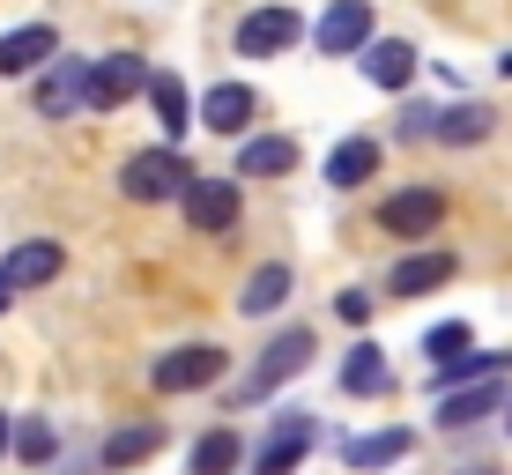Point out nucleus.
Listing matches in <instances>:
<instances>
[{
  "instance_id": "28",
  "label": "nucleus",
  "mask_w": 512,
  "mask_h": 475,
  "mask_svg": "<svg viewBox=\"0 0 512 475\" xmlns=\"http://www.w3.org/2000/svg\"><path fill=\"white\" fill-rule=\"evenodd\" d=\"M334 312H342L349 327H364V320H372V297H364V290H342V305H334Z\"/></svg>"
},
{
  "instance_id": "7",
  "label": "nucleus",
  "mask_w": 512,
  "mask_h": 475,
  "mask_svg": "<svg viewBox=\"0 0 512 475\" xmlns=\"http://www.w3.org/2000/svg\"><path fill=\"white\" fill-rule=\"evenodd\" d=\"M297 38H305V23H297V8H282V0L275 8H253L238 23V52L245 60H275V52H290Z\"/></svg>"
},
{
  "instance_id": "20",
  "label": "nucleus",
  "mask_w": 512,
  "mask_h": 475,
  "mask_svg": "<svg viewBox=\"0 0 512 475\" xmlns=\"http://www.w3.org/2000/svg\"><path fill=\"white\" fill-rule=\"evenodd\" d=\"M282 171H297V142H282V134H260L238 149V179H282Z\"/></svg>"
},
{
  "instance_id": "29",
  "label": "nucleus",
  "mask_w": 512,
  "mask_h": 475,
  "mask_svg": "<svg viewBox=\"0 0 512 475\" xmlns=\"http://www.w3.org/2000/svg\"><path fill=\"white\" fill-rule=\"evenodd\" d=\"M15 446V431H8V409H0V453H8Z\"/></svg>"
},
{
  "instance_id": "24",
  "label": "nucleus",
  "mask_w": 512,
  "mask_h": 475,
  "mask_svg": "<svg viewBox=\"0 0 512 475\" xmlns=\"http://www.w3.org/2000/svg\"><path fill=\"white\" fill-rule=\"evenodd\" d=\"M149 97H156V119H164V134H171V142H179V134L193 127V104H186V82H179V75H164V67H156V75H149Z\"/></svg>"
},
{
  "instance_id": "15",
  "label": "nucleus",
  "mask_w": 512,
  "mask_h": 475,
  "mask_svg": "<svg viewBox=\"0 0 512 475\" xmlns=\"http://www.w3.org/2000/svg\"><path fill=\"white\" fill-rule=\"evenodd\" d=\"M364 82H372V90H409L416 82V52L401 38H372L364 45Z\"/></svg>"
},
{
  "instance_id": "13",
  "label": "nucleus",
  "mask_w": 512,
  "mask_h": 475,
  "mask_svg": "<svg viewBox=\"0 0 512 475\" xmlns=\"http://www.w3.org/2000/svg\"><path fill=\"white\" fill-rule=\"evenodd\" d=\"M52 52H60V30H52V23L8 30V38H0V75H30V67H52Z\"/></svg>"
},
{
  "instance_id": "8",
  "label": "nucleus",
  "mask_w": 512,
  "mask_h": 475,
  "mask_svg": "<svg viewBox=\"0 0 512 475\" xmlns=\"http://www.w3.org/2000/svg\"><path fill=\"white\" fill-rule=\"evenodd\" d=\"M179 208H186V223H193L201 238H223V231H238V186H231V179H193Z\"/></svg>"
},
{
  "instance_id": "14",
  "label": "nucleus",
  "mask_w": 512,
  "mask_h": 475,
  "mask_svg": "<svg viewBox=\"0 0 512 475\" xmlns=\"http://www.w3.org/2000/svg\"><path fill=\"white\" fill-rule=\"evenodd\" d=\"M453 268H461L453 253H409L394 275H386V297H423V290H446V283H453Z\"/></svg>"
},
{
  "instance_id": "18",
  "label": "nucleus",
  "mask_w": 512,
  "mask_h": 475,
  "mask_svg": "<svg viewBox=\"0 0 512 475\" xmlns=\"http://www.w3.org/2000/svg\"><path fill=\"white\" fill-rule=\"evenodd\" d=\"M282 297H290V268H282V260H268V268H253V275H245L238 312H245V320H268V312L282 305Z\"/></svg>"
},
{
  "instance_id": "3",
  "label": "nucleus",
  "mask_w": 512,
  "mask_h": 475,
  "mask_svg": "<svg viewBox=\"0 0 512 475\" xmlns=\"http://www.w3.org/2000/svg\"><path fill=\"white\" fill-rule=\"evenodd\" d=\"M223 349L216 342H186V349H171V357H156V394H201V386H216L223 379Z\"/></svg>"
},
{
  "instance_id": "16",
  "label": "nucleus",
  "mask_w": 512,
  "mask_h": 475,
  "mask_svg": "<svg viewBox=\"0 0 512 475\" xmlns=\"http://www.w3.org/2000/svg\"><path fill=\"white\" fill-rule=\"evenodd\" d=\"M0 275H8L15 290H38V283H52V275H60V245H52V238H23V245L8 253V268H0Z\"/></svg>"
},
{
  "instance_id": "5",
  "label": "nucleus",
  "mask_w": 512,
  "mask_h": 475,
  "mask_svg": "<svg viewBox=\"0 0 512 475\" xmlns=\"http://www.w3.org/2000/svg\"><path fill=\"white\" fill-rule=\"evenodd\" d=\"M90 82H97V60H52L45 75H38V112L45 119L90 112Z\"/></svg>"
},
{
  "instance_id": "4",
  "label": "nucleus",
  "mask_w": 512,
  "mask_h": 475,
  "mask_svg": "<svg viewBox=\"0 0 512 475\" xmlns=\"http://www.w3.org/2000/svg\"><path fill=\"white\" fill-rule=\"evenodd\" d=\"M312 438H320V424H312L305 409H290V416H275V431L253 446V475H297V461L312 453Z\"/></svg>"
},
{
  "instance_id": "23",
  "label": "nucleus",
  "mask_w": 512,
  "mask_h": 475,
  "mask_svg": "<svg viewBox=\"0 0 512 475\" xmlns=\"http://www.w3.org/2000/svg\"><path fill=\"white\" fill-rule=\"evenodd\" d=\"M431 142H490V112L483 104H446V112H431Z\"/></svg>"
},
{
  "instance_id": "26",
  "label": "nucleus",
  "mask_w": 512,
  "mask_h": 475,
  "mask_svg": "<svg viewBox=\"0 0 512 475\" xmlns=\"http://www.w3.org/2000/svg\"><path fill=\"white\" fill-rule=\"evenodd\" d=\"M423 349H431V357H438V364H453V357H468V327H461V320H446V327H431V342H423Z\"/></svg>"
},
{
  "instance_id": "11",
  "label": "nucleus",
  "mask_w": 512,
  "mask_h": 475,
  "mask_svg": "<svg viewBox=\"0 0 512 475\" xmlns=\"http://www.w3.org/2000/svg\"><path fill=\"white\" fill-rule=\"evenodd\" d=\"M498 409H512V401H505V379H475V386L438 394V424H446V431H468V424H483V416H498Z\"/></svg>"
},
{
  "instance_id": "19",
  "label": "nucleus",
  "mask_w": 512,
  "mask_h": 475,
  "mask_svg": "<svg viewBox=\"0 0 512 475\" xmlns=\"http://www.w3.org/2000/svg\"><path fill=\"white\" fill-rule=\"evenodd\" d=\"M156 453H164V424H127V431L104 438V468H141Z\"/></svg>"
},
{
  "instance_id": "27",
  "label": "nucleus",
  "mask_w": 512,
  "mask_h": 475,
  "mask_svg": "<svg viewBox=\"0 0 512 475\" xmlns=\"http://www.w3.org/2000/svg\"><path fill=\"white\" fill-rule=\"evenodd\" d=\"M15 453H23V461H52V424H38V416H30V424L15 431Z\"/></svg>"
},
{
  "instance_id": "25",
  "label": "nucleus",
  "mask_w": 512,
  "mask_h": 475,
  "mask_svg": "<svg viewBox=\"0 0 512 475\" xmlns=\"http://www.w3.org/2000/svg\"><path fill=\"white\" fill-rule=\"evenodd\" d=\"M238 468V431H208L193 446V475H231Z\"/></svg>"
},
{
  "instance_id": "2",
  "label": "nucleus",
  "mask_w": 512,
  "mask_h": 475,
  "mask_svg": "<svg viewBox=\"0 0 512 475\" xmlns=\"http://www.w3.org/2000/svg\"><path fill=\"white\" fill-rule=\"evenodd\" d=\"M312 349H320V342H312V327H282L275 342L260 349L253 379L238 386V401H260V394H275V386H290V379H297V372H305V364H312Z\"/></svg>"
},
{
  "instance_id": "9",
  "label": "nucleus",
  "mask_w": 512,
  "mask_h": 475,
  "mask_svg": "<svg viewBox=\"0 0 512 475\" xmlns=\"http://www.w3.org/2000/svg\"><path fill=\"white\" fill-rule=\"evenodd\" d=\"M386 238H431L438 223H446V193L438 186H409V193H394V201H386Z\"/></svg>"
},
{
  "instance_id": "6",
  "label": "nucleus",
  "mask_w": 512,
  "mask_h": 475,
  "mask_svg": "<svg viewBox=\"0 0 512 475\" xmlns=\"http://www.w3.org/2000/svg\"><path fill=\"white\" fill-rule=\"evenodd\" d=\"M312 45H320L327 60L364 52V45H372V0H327V15L312 23Z\"/></svg>"
},
{
  "instance_id": "1",
  "label": "nucleus",
  "mask_w": 512,
  "mask_h": 475,
  "mask_svg": "<svg viewBox=\"0 0 512 475\" xmlns=\"http://www.w3.org/2000/svg\"><path fill=\"white\" fill-rule=\"evenodd\" d=\"M193 179H201V171H186L179 149H141V156H127V171H119V193L156 208V201H186Z\"/></svg>"
},
{
  "instance_id": "32",
  "label": "nucleus",
  "mask_w": 512,
  "mask_h": 475,
  "mask_svg": "<svg viewBox=\"0 0 512 475\" xmlns=\"http://www.w3.org/2000/svg\"><path fill=\"white\" fill-rule=\"evenodd\" d=\"M505 431H512V409H505Z\"/></svg>"
},
{
  "instance_id": "12",
  "label": "nucleus",
  "mask_w": 512,
  "mask_h": 475,
  "mask_svg": "<svg viewBox=\"0 0 512 475\" xmlns=\"http://www.w3.org/2000/svg\"><path fill=\"white\" fill-rule=\"evenodd\" d=\"M253 112H260V97L245 90V82H216V90L201 97V127L208 134H245V127H253Z\"/></svg>"
},
{
  "instance_id": "31",
  "label": "nucleus",
  "mask_w": 512,
  "mask_h": 475,
  "mask_svg": "<svg viewBox=\"0 0 512 475\" xmlns=\"http://www.w3.org/2000/svg\"><path fill=\"white\" fill-rule=\"evenodd\" d=\"M498 75H512V52H505V60H498Z\"/></svg>"
},
{
  "instance_id": "17",
  "label": "nucleus",
  "mask_w": 512,
  "mask_h": 475,
  "mask_svg": "<svg viewBox=\"0 0 512 475\" xmlns=\"http://www.w3.org/2000/svg\"><path fill=\"white\" fill-rule=\"evenodd\" d=\"M342 386H349V394H364V401L394 394V364H386V349L357 342V349H349V364H342Z\"/></svg>"
},
{
  "instance_id": "30",
  "label": "nucleus",
  "mask_w": 512,
  "mask_h": 475,
  "mask_svg": "<svg viewBox=\"0 0 512 475\" xmlns=\"http://www.w3.org/2000/svg\"><path fill=\"white\" fill-rule=\"evenodd\" d=\"M15 305V283H8V275H0V312H8Z\"/></svg>"
},
{
  "instance_id": "21",
  "label": "nucleus",
  "mask_w": 512,
  "mask_h": 475,
  "mask_svg": "<svg viewBox=\"0 0 512 475\" xmlns=\"http://www.w3.org/2000/svg\"><path fill=\"white\" fill-rule=\"evenodd\" d=\"M409 446H416V438H409V431L394 424V431H372V438H349V446H342V461L372 475V468H394V461H401V453H409Z\"/></svg>"
},
{
  "instance_id": "10",
  "label": "nucleus",
  "mask_w": 512,
  "mask_h": 475,
  "mask_svg": "<svg viewBox=\"0 0 512 475\" xmlns=\"http://www.w3.org/2000/svg\"><path fill=\"white\" fill-rule=\"evenodd\" d=\"M134 90H149V60H141V52H104L97 82H90V112H119Z\"/></svg>"
},
{
  "instance_id": "22",
  "label": "nucleus",
  "mask_w": 512,
  "mask_h": 475,
  "mask_svg": "<svg viewBox=\"0 0 512 475\" xmlns=\"http://www.w3.org/2000/svg\"><path fill=\"white\" fill-rule=\"evenodd\" d=\"M372 171H379V142H364V134H349V142L327 156V186H342V193H349V186H364Z\"/></svg>"
}]
</instances>
